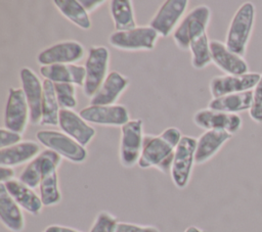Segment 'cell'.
<instances>
[{
	"instance_id": "cell-1",
	"label": "cell",
	"mask_w": 262,
	"mask_h": 232,
	"mask_svg": "<svg viewBox=\"0 0 262 232\" xmlns=\"http://www.w3.org/2000/svg\"><path fill=\"white\" fill-rule=\"evenodd\" d=\"M181 137V132L175 127H169L157 136L144 135L139 168H156L164 174L171 172L175 149Z\"/></svg>"
},
{
	"instance_id": "cell-2",
	"label": "cell",
	"mask_w": 262,
	"mask_h": 232,
	"mask_svg": "<svg viewBox=\"0 0 262 232\" xmlns=\"http://www.w3.org/2000/svg\"><path fill=\"white\" fill-rule=\"evenodd\" d=\"M255 21V6L252 2L243 3L229 24L225 45L226 47L241 55L244 56L247 51V47L252 35Z\"/></svg>"
},
{
	"instance_id": "cell-3",
	"label": "cell",
	"mask_w": 262,
	"mask_h": 232,
	"mask_svg": "<svg viewBox=\"0 0 262 232\" xmlns=\"http://www.w3.org/2000/svg\"><path fill=\"white\" fill-rule=\"evenodd\" d=\"M211 18L209 6L201 4L192 8L173 32V40L180 50H188L192 40L206 33Z\"/></svg>"
},
{
	"instance_id": "cell-4",
	"label": "cell",
	"mask_w": 262,
	"mask_h": 232,
	"mask_svg": "<svg viewBox=\"0 0 262 232\" xmlns=\"http://www.w3.org/2000/svg\"><path fill=\"white\" fill-rule=\"evenodd\" d=\"M38 142L46 149L58 153L61 157L75 163L81 164L87 158V150L72 137L63 132L55 130H40L36 133Z\"/></svg>"
},
{
	"instance_id": "cell-5",
	"label": "cell",
	"mask_w": 262,
	"mask_h": 232,
	"mask_svg": "<svg viewBox=\"0 0 262 232\" xmlns=\"http://www.w3.org/2000/svg\"><path fill=\"white\" fill-rule=\"evenodd\" d=\"M110 62V51L104 46H92L88 50L85 61V82L83 93L86 97L91 98L107 77Z\"/></svg>"
},
{
	"instance_id": "cell-6",
	"label": "cell",
	"mask_w": 262,
	"mask_h": 232,
	"mask_svg": "<svg viewBox=\"0 0 262 232\" xmlns=\"http://www.w3.org/2000/svg\"><path fill=\"white\" fill-rule=\"evenodd\" d=\"M43 172L39 184V192L44 206H53L61 201V192L58 185L57 169L62 157L49 149L43 150Z\"/></svg>"
},
{
	"instance_id": "cell-7",
	"label": "cell",
	"mask_w": 262,
	"mask_h": 232,
	"mask_svg": "<svg viewBox=\"0 0 262 232\" xmlns=\"http://www.w3.org/2000/svg\"><path fill=\"white\" fill-rule=\"evenodd\" d=\"M143 121L140 119L130 120L121 127V139L119 157L125 168L138 165L143 143Z\"/></svg>"
},
{
	"instance_id": "cell-8",
	"label": "cell",
	"mask_w": 262,
	"mask_h": 232,
	"mask_svg": "<svg viewBox=\"0 0 262 232\" xmlns=\"http://www.w3.org/2000/svg\"><path fill=\"white\" fill-rule=\"evenodd\" d=\"M196 148V139L182 136L176 149L171 168V179L178 189H184L190 180Z\"/></svg>"
},
{
	"instance_id": "cell-9",
	"label": "cell",
	"mask_w": 262,
	"mask_h": 232,
	"mask_svg": "<svg viewBox=\"0 0 262 232\" xmlns=\"http://www.w3.org/2000/svg\"><path fill=\"white\" fill-rule=\"evenodd\" d=\"M159 37L149 26H141L128 31H115L110 35L108 43L120 50L150 51L155 48Z\"/></svg>"
},
{
	"instance_id": "cell-10",
	"label": "cell",
	"mask_w": 262,
	"mask_h": 232,
	"mask_svg": "<svg viewBox=\"0 0 262 232\" xmlns=\"http://www.w3.org/2000/svg\"><path fill=\"white\" fill-rule=\"evenodd\" d=\"M30 122V109L21 88H9L4 111V128L23 135Z\"/></svg>"
},
{
	"instance_id": "cell-11",
	"label": "cell",
	"mask_w": 262,
	"mask_h": 232,
	"mask_svg": "<svg viewBox=\"0 0 262 232\" xmlns=\"http://www.w3.org/2000/svg\"><path fill=\"white\" fill-rule=\"evenodd\" d=\"M187 0H167L150 19L148 26L152 28L160 37H168L178 27L187 6Z\"/></svg>"
},
{
	"instance_id": "cell-12",
	"label": "cell",
	"mask_w": 262,
	"mask_h": 232,
	"mask_svg": "<svg viewBox=\"0 0 262 232\" xmlns=\"http://www.w3.org/2000/svg\"><path fill=\"white\" fill-rule=\"evenodd\" d=\"M85 55L84 46L78 41H61L55 43L37 55V61L43 65L75 63L81 60Z\"/></svg>"
},
{
	"instance_id": "cell-13",
	"label": "cell",
	"mask_w": 262,
	"mask_h": 232,
	"mask_svg": "<svg viewBox=\"0 0 262 232\" xmlns=\"http://www.w3.org/2000/svg\"><path fill=\"white\" fill-rule=\"evenodd\" d=\"M79 114L87 123L99 126L123 127L130 121L128 109L121 104L89 105L82 108Z\"/></svg>"
},
{
	"instance_id": "cell-14",
	"label": "cell",
	"mask_w": 262,
	"mask_h": 232,
	"mask_svg": "<svg viewBox=\"0 0 262 232\" xmlns=\"http://www.w3.org/2000/svg\"><path fill=\"white\" fill-rule=\"evenodd\" d=\"M260 78L261 74L258 73H248L241 76H216L210 82V93L212 98H217L227 94L251 91L256 87Z\"/></svg>"
},
{
	"instance_id": "cell-15",
	"label": "cell",
	"mask_w": 262,
	"mask_h": 232,
	"mask_svg": "<svg viewBox=\"0 0 262 232\" xmlns=\"http://www.w3.org/2000/svg\"><path fill=\"white\" fill-rule=\"evenodd\" d=\"M193 123L208 130H222L233 135L242 128L243 122L237 113H229L210 108H203L193 114Z\"/></svg>"
},
{
	"instance_id": "cell-16",
	"label": "cell",
	"mask_w": 262,
	"mask_h": 232,
	"mask_svg": "<svg viewBox=\"0 0 262 232\" xmlns=\"http://www.w3.org/2000/svg\"><path fill=\"white\" fill-rule=\"evenodd\" d=\"M19 78L30 109V123L32 125H39L42 119L43 83H41L35 72L26 66L20 69Z\"/></svg>"
},
{
	"instance_id": "cell-17",
	"label": "cell",
	"mask_w": 262,
	"mask_h": 232,
	"mask_svg": "<svg viewBox=\"0 0 262 232\" xmlns=\"http://www.w3.org/2000/svg\"><path fill=\"white\" fill-rule=\"evenodd\" d=\"M212 62L219 67L225 75L241 76L250 73L249 65L245 58L230 51L225 43L217 40L210 41Z\"/></svg>"
},
{
	"instance_id": "cell-18",
	"label": "cell",
	"mask_w": 262,
	"mask_h": 232,
	"mask_svg": "<svg viewBox=\"0 0 262 232\" xmlns=\"http://www.w3.org/2000/svg\"><path fill=\"white\" fill-rule=\"evenodd\" d=\"M58 126L64 134L86 146L95 136V129L73 109H60Z\"/></svg>"
},
{
	"instance_id": "cell-19",
	"label": "cell",
	"mask_w": 262,
	"mask_h": 232,
	"mask_svg": "<svg viewBox=\"0 0 262 232\" xmlns=\"http://www.w3.org/2000/svg\"><path fill=\"white\" fill-rule=\"evenodd\" d=\"M129 80L120 74L113 71L101 84L97 92L90 98V105H112L116 104L121 94L127 89Z\"/></svg>"
},
{
	"instance_id": "cell-20",
	"label": "cell",
	"mask_w": 262,
	"mask_h": 232,
	"mask_svg": "<svg viewBox=\"0 0 262 232\" xmlns=\"http://www.w3.org/2000/svg\"><path fill=\"white\" fill-rule=\"evenodd\" d=\"M40 73L45 80L53 83H69L77 86L84 85L86 71L84 65L61 63L40 66Z\"/></svg>"
},
{
	"instance_id": "cell-21",
	"label": "cell",
	"mask_w": 262,
	"mask_h": 232,
	"mask_svg": "<svg viewBox=\"0 0 262 232\" xmlns=\"http://www.w3.org/2000/svg\"><path fill=\"white\" fill-rule=\"evenodd\" d=\"M0 221L11 232H21L26 226L23 208L10 196L3 183H0Z\"/></svg>"
},
{
	"instance_id": "cell-22",
	"label": "cell",
	"mask_w": 262,
	"mask_h": 232,
	"mask_svg": "<svg viewBox=\"0 0 262 232\" xmlns=\"http://www.w3.org/2000/svg\"><path fill=\"white\" fill-rule=\"evenodd\" d=\"M232 137L226 131L222 130H208L205 131L198 139H196V148L194 161L196 165H202L211 159L224 145Z\"/></svg>"
},
{
	"instance_id": "cell-23",
	"label": "cell",
	"mask_w": 262,
	"mask_h": 232,
	"mask_svg": "<svg viewBox=\"0 0 262 232\" xmlns=\"http://www.w3.org/2000/svg\"><path fill=\"white\" fill-rule=\"evenodd\" d=\"M15 202L30 215L38 216L43 210V202L40 195H38L33 188L27 186L18 179H13L3 183Z\"/></svg>"
},
{
	"instance_id": "cell-24",
	"label": "cell",
	"mask_w": 262,
	"mask_h": 232,
	"mask_svg": "<svg viewBox=\"0 0 262 232\" xmlns=\"http://www.w3.org/2000/svg\"><path fill=\"white\" fill-rule=\"evenodd\" d=\"M41 152L39 143L31 140L21 141L6 148H0V166L17 167L30 163Z\"/></svg>"
},
{
	"instance_id": "cell-25",
	"label": "cell",
	"mask_w": 262,
	"mask_h": 232,
	"mask_svg": "<svg viewBox=\"0 0 262 232\" xmlns=\"http://www.w3.org/2000/svg\"><path fill=\"white\" fill-rule=\"evenodd\" d=\"M252 102L253 90L212 98L208 104V108L229 113H237L241 111L250 110Z\"/></svg>"
},
{
	"instance_id": "cell-26",
	"label": "cell",
	"mask_w": 262,
	"mask_h": 232,
	"mask_svg": "<svg viewBox=\"0 0 262 232\" xmlns=\"http://www.w3.org/2000/svg\"><path fill=\"white\" fill-rule=\"evenodd\" d=\"M110 12L117 32L128 31L136 28L132 1L112 0L110 3Z\"/></svg>"
},
{
	"instance_id": "cell-27",
	"label": "cell",
	"mask_w": 262,
	"mask_h": 232,
	"mask_svg": "<svg viewBox=\"0 0 262 232\" xmlns=\"http://www.w3.org/2000/svg\"><path fill=\"white\" fill-rule=\"evenodd\" d=\"M60 107L54 90V83L49 80L43 81L42 99V126H57Z\"/></svg>"
},
{
	"instance_id": "cell-28",
	"label": "cell",
	"mask_w": 262,
	"mask_h": 232,
	"mask_svg": "<svg viewBox=\"0 0 262 232\" xmlns=\"http://www.w3.org/2000/svg\"><path fill=\"white\" fill-rule=\"evenodd\" d=\"M53 3L60 13L78 28L82 30H89L91 28L89 13L79 0H54Z\"/></svg>"
},
{
	"instance_id": "cell-29",
	"label": "cell",
	"mask_w": 262,
	"mask_h": 232,
	"mask_svg": "<svg viewBox=\"0 0 262 232\" xmlns=\"http://www.w3.org/2000/svg\"><path fill=\"white\" fill-rule=\"evenodd\" d=\"M191 53V65L195 69H203L212 62L210 41L207 33L195 38L189 45Z\"/></svg>"
},
{
	"instance_id": "cell-30",
	"label": "cell",
	"mask_w": 262,
	"mask_h": 232,
	"mask_svg": "<svg viewBox=\"0 0 262 232\" xmlns=\"http://www.w3.org/2000/svg\"><path fill=\"white\" fill-rule=\"evenodd\" d=\"M43 160L44 154L42 150L34 159L28 163L25 169L20 172L18 180L33 189L39 187L43 172Z\"/></svg>"
},
{
	"instance_id": "cell-31",
	"label": "cell",
	"mask_w": 262,
	"mask_h": 232,
	"mask_svg": "<svg viewBox=\"0 0 262 232\" xmlns=\"http://www.w3.org/2000/svg\"><path fill=\"white\" fill-rule=\"evenodd\" d=\"M54 90L60 109H73L77 106L76 87L69 83H54Z\"/></svg>"
},
{
	"instance_id": "cell-32",
	"label": "cell",
	"mask_w": 262,
	"mask_h": 232,
	"mask_svg": "<svg viewBox=\"0 0 262 232\" xmlns=\"http://www.w3.org/2000/svg\"><path fill=\"white\" fill-rule=\"evenodd\" d=\"M118 223L114 215L106 211H101L96 215L89 232H115Z\"/></svg>"
},
{
	"instance_id": "cell-33",
	"label": "cell",
	"mask_w": 262,
	"mask_h": 232,
	"mask_svg": "<svg viewBox=\"0 0 262 232\" xmlns=\"http://www.w3.org/2000/svg\"><path fill=\"white\" fill-rule=\"evenodd\" d=\"M249 115L254 122L262 124V74L258 84L253 89V102Z\"/></svg>"
},
{
	"instance_id": "cell-34",
	"label": "cell",
	"mask_w": 262,
	"mask_h": 232,
	"mask_svg": "<svg viewBox=\"0 0 262 232\" xmlns=\"http://www.w3.org/2000/svg\"><path fill=\"white\" fill-rule=\"evenodd\" d=\"M115 232H161L156 226L138 225L129 222H119Z\"/></svg>"
},
{
	"instance_id": "cell-35",
	"label": "cell",
	"mask_w": 262,
	"mask_h": 232,
	"mask_svg": "<svg viewBox=\"0 0 262 232\" xmlns=\"http://www.w3.org/2000/svg\"><path fill=\"white\" fill-rule=\"evenodd\" d=\"M21 142V134L8 130L6 128H1L0 130V148L10 147Z\"/></svg>"
},
{
	"instance_id": "cell-36",
	"label": "cell",
	"mask_w": 262,
	"mask_h": 232,
	"mask_svg": "<svg viewBox=\"0 0 262 232\" xmlns=\"http://www.w3.org/2000/svg\"><path fill=\"white\" fill-rule=\"evenodd\" d=\"M15 171L11 167L0 166V183H6L14 179Z\"/></svg>"
},
{
	"instance_id": "cell-37",
	"label": "cell",
	"mask_w": 262,
	"mask_h": 232,
	"mask_svg": "<svg viewBox=\"0 0 262 232\" xmlns=\"http://www.w3.org/2000/svg\"><path fill=\"white\" fill-rule=\"evenodd\" d=\"M81 5L85 8V10L90 13L94 11L96 8L101 6L105 1L104 0H79Z\"/></svg>"
},
{
	"instance_id": "cell-38",
	"label": "cell",
	"mask_w": 262,
	"mask_h": 232,
	"mask_svg": "<svg viewBox=\"0 0 262 232\" xmlns=\"http://www.w3.org/2000/svg\"><path fill=\"white\" fill-rule=\"evenodd\" d=\"M44 232H82L78 229L72 228V227H68V226H62V225H49L45 228Z\"/></svg>"
},
{
	"instance_id": "cell-39",
	"label": "cell",
	"mask_w": 262,
	"mask_h": 232,
	"mask_svg": "<svg viewBox=\"0 0 262 232\" xmlns=\"http://www.w3.org/2000/svg\"><path fill=\"white\" fill-rule=\"evenodd\" d=\"M183 232H206V231L196 227V226H189Z\"/></svg>"
}]
</instances>
